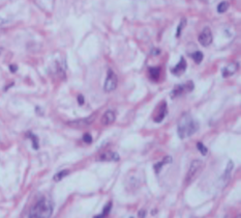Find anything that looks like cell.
<instances>
[{"label": "cell", "mask_w": 241, "mask_h": 218, "mask_svg": "<svg viewBox=\"0 0 241 218\" xmlns=\"http://www.w3.org/2000/svg\"><path fill=\"white\" fill-rule=\"evenodd\" d=\"M119 159H120L119 155L115 153V152H111V151L104 152V153H101L97 157L98 161H118Z\"/></svg>", "instance_id": "obj_9"}, {"label": "cell", "mask_w": 241, "mask_h": 218, "mask_svg": "<svg viewBox=\"0 0 241 218\" xmlns=\"http://www.w3.org/2000/svg\"><path fill=\"white\" fill-rule=\"evenodd\" d=\"M69 173L68 170H61V172H59L58 173H56L55 176H54V181L58 182V181H61V180L64 178V177H66Z\"/></svg>", "instance_id": "obj_17"}, {"label": "cell", "mask_w": 241, "mask_h": 218, "mask_svg": "<svg viewBox=\"0 0 241 218\" xmlns=\"http://www.w3.org/2000/svg\"><path fill=\"white\" fill-rule=\"evenodd\" d=\"M233 167H234L233 162H232V161H229V163H228V165H227V168H226V170H225L224 177H223L224 179H225V177H226V176H227V178L230 176V173H231V172H232Z\"/></svg>", "instance_id": "obj_19"}, {"label": "cell", "mask_w": 241, "mask_h": 218, "mask_svg": "<svg viewBox=\"0 0 241 218\" xmlns=\"http://www.w3.org/2000/svg\"><path fill=\"white\" fill-rule=\"evenodd\" d=\"M199 130V123L191 114H183L177 126V133L181 139L191 137Z\"/></svg>", "instance_id": "obj_1"}, {"label": "cell", "mask_w": 241, "mask_h": 218, "mask_svg": "<svg viewBox=\"0 0 241 218\" xmlns=\"http://www.w3.org/2000/svg\"><path fill=\"white\" fill-rule=\"evenodd\" d=\"M29 137L31 138V140H32V147H33V148L37 150V148H39V140H37V137L35 136V135H33V134H29Z\"/></svg>", "instance_id": "obj_20"}, {"label": "cell", "mask_w": 241, "mask_h": 218, "mask_svg": "<svg viewBox=\"0 0 241 218\" xmlns=\"http://www.w3.org/2000/svg\"><path fill=\"white\" fill-rule=\"evenodd\" d=\"M149 75H150V78L152 79V80H157V79L160 78V68L149 69Z\"/></svg>", "instance_id": "obj_15"}, {"label": "cell", "mask_w": 241, "mask_h": 218, "mask_svg": "<svg viewBox=\"0 0 241 218\" xmlns=\"http://www.w3.org/2000/svg\"><path fill=\"white\" fill-rule=\"evenodd\" d=\"M228 8H229V3L227 1H221L217 6V12H220V14H223V12L228 11Z\"/></svg>", "instance_id": "obj_16"}, {"label": "cell", "mask_w": 241, "mask_h": 218, "mask_svg": "<svg viewBox=\"0 0 241 218\" xmlns=\"http://www.w3.org/2000/svg\"><path fill=\"white\" fill-rule=\"evenodd\" d=\"M167 113H168L167 103L165 102V101H163V102L157 106V108L155 109L154 114H153V121L155 123H160L165 118H166Z\"/></svg>", "instance_id": "obj_7"}, {"label": "cell", "mask_w": 241, "mask_h": 218, "mask_svg": "<svg viewBox=\"0 0 241 218\" xmlns=\"http://www.w3.org/2000/svg\"><path fill=\"white\" fill-rule=\"evenodd\" d=\"M117 85H118V78H117L116 74L112 70L108 71V75L104 81V90L106 93H111V91L115 90Z\"/></svg>", "instance_id": "obj_5"}, {"label": "cell", "mask_w": 241, "mask_h": 218, "mask_svg": "<svg viewBox=\"0 0 241 218\" xmlns=\"http://www.w3.org/2000/svg\"><path fill=\"white\" fill-rule=\"evenodd\" d=\"M199 43L204 47H208L211 45L212 33H211V30L209 27H205L204 29H203L201 34L199 36Z\"/></svg>", "instance_id": "obj_8"}, {"label": "cell", "mask_w": 241, "mask_h": 218, "mask_svg": "<svg viewBox=\"0 0 241 218\" xmlns=\"http://www.w3.org/2000/svg\"><path fill=\"white\" fill-rule=\"evenodd\" d=\"M193 87H195V85H193L192 81H188L186 83L179 84L174 87V90H172V93H171V97H172V99H175V98L182 96V94H184L191 93V91L193 90Z\"/></svg>", "instance_id": "obj_4"}, {"label": "cell", "mask_w": 241, "mask_h": 218, "mask_svg": "<svg viewBox=\"0 0 241 218\" xmlns=\"http://www.w3.org/2000/svg\"><path fill=\"white\" fill-rule=\"evenodd\" d=\"M115 119H116L115 112L112 111V110H107L104 113L103 118H101V124L104 126H109L111 124H113L115 122Z\"/></svg>", "instance_id": "obj_10"}, {"label": "cell", "mask_w": 241, "mask_h": 218, "mask_svg": "<svg viewBox=\"0 0 241 218\" xmlns=\"http://www.w3.org/2000/svg\"><path fill=\"white\" fill-rule=\"evenodd\" d=\"M53 213V204L48 198L43 197L30 210L29 218H50Z\"/></svg>", "instance_id": "obj_2"}, {"label": "cell", "mask_w": 241, "mask_h": 218, "mask_svg": "<svg viewBox=\"0 0 241 218\" xmlns=\"http://www.w3.org/2000/svg\"><path fill=\"white\" fill-rule=\"evenodd\" d=\"M192 57L193 58V61H195L197 64H200V62L203 61V53L200 51H197L193 53V54H192Z\"/></svg>", "instance_id": "obj_18"}, {"label": "cell", "mask_w": 241, "mask_h": 218, "mask_svg": "<svg viewBox=\"0 0 241 218\" xmlns=\"http://www.w3.org/2000/svg\"><path fill=\"white\" fill-rule=\"evenodd\" d=\"M185 70H186V61L184 58L181 57L180 58V61L178 62V65L172 69V73H173V75L180 76L185 72Z\"/></svg>", "instance_id": "obj_12"}, {"label": "cell", "mask_w": 241, "mask_h": 218, "mask_svg": "<svg viewBox=\"0 0 241 218\" xmlns=\"http://www.w3.org/2000/svg\"><path fill=\"white\" fill-rule=\"evenodd\" d=\"M83 140H84V143H92V137H91V135L88 134V133L84 134Z\"/></svg>", "instance_id": "obj_22"}, {"label": "cell", "mask_w": 241, "mask_h": 218, "mask_svg": "<svg viewBox=\"0 0 241 218\" xmlns=\"http://www.w3.org/2000/svg\"><path fill=\"white\" fill-rule=\"evenodd\" d=\"M197 147H198V150L201 152V153L203 154V155H206L207 154V148H205V145L203 144V143H197Z\"/></svg>", "instance_id": "obj_21"}, {"label": "cell", "mask_w": 241, "mask_h": 218, "mask_svg": "<svg viewBox=\"0 0 241 218\" xmlns=\"http://www.w3.org/2000/svg\"><path fill=\"white\" fill-rule=\"evenodd\" d=\"M237 69H238V65H237V64H234V62L227 65V67H225V68L223 69V71H221L223 77L227 78V77H230V76L234 75V74L236 73Z\"/></svg>", "instance_id": "obj_11"}, {"label": "cell", "mask_w": 241, "mask_h": 218, "mask_svg": "<svg viewBox=\"0 0 241 218\" xmlns=\"http://www.w3.org/2000/svg\"><path fill=\"white\" fill-rule=\"evenodd\" d=\"M203 167V162L201 160H193L189 165L188 175H186V184L192 183L197 177L199 176V173L201 172Z\"/></svg>", "instance_id": "obj_3"}, {"label": "cell", "mask_w": 241, "mask_h": 218, "mask_svg": "<svg viewBox=\"0 0 241 218\" xmlns=\"http://www.w3.org/2000/svg\"></svg>", "instance_id": "obj_25"}, {"label": "cell", "mask_w": 241, "mask_h": 218, "mask_svg": "<svg viewBox=\"0 0 241 218\" xmlns=\"http://www.w3.org/2000/svg\"><path fill=\"white\" fill-rule=\"evenodd\" d=\"M78 101H79V103H80V105H82V104L84 103V98H83V96H79L78 97Z\"/></svg>", "instance_id": "obj_23"}, {"label": "cell", "mask_w": 241, "mask_h": 218, "mask_svg": "<svg viewBox=\"0 0 241 218\" xmlns=\"http://www.w3.org/2000/svg\"><path fill=\"white\" fill-rule=\"evenodd\" d=\"M95 119V114H91L88 118H84V119H75V121L72 122H67V125L71 126L72 128H86L88 126H90Z\"/></svg>", "instance_id": "obj_6"}, {"label": "cell", "mask_w": 241, "mask_h": 218, "mask_svg": "<svg viewBox=\"0 0 241 218\" xmlns=\"http://www.w3.org/2000/svg\"><path fill=\"white\" fill-rule=\"evenodd\" d=\"M111 209H112V201H109V203L104 206L103 212H101L100 215L95 216L94 218H106V217H108V215H109L110 212H111Z\"/></svg>", "instance_id": "obj_14"}, {"label": "cell", "mask_w": 241, "mask_h": 218, "mask_svg": "<svg viewBox=\"0 0 241 218\" xmlns=\"http://www.w3.org/2000/svg\"><path fill=\"white\" fill-rule=\"evenodd\" d=\"M172 162V158H171L170 156H166L164 158L163 161H160V162H158L156 164H154V169H155V172L158 173L161 170V168H163V166L165 165V164H168V163H171Z\"/></svg>", "instance_id": "obj_13"}, {"label": "cell", "mask_w": 241, "mask_h": 218, "mask_svg": "<svg viewBox=\"0 0 241 218\" xmlns=\"http://www.w3.org/2000/svg\"><path fill=\"white\" fill-rule=\"evenodd\" d=\"M145 215H146V212H145L144 210H141L140 212H139V217H140V218L145 217Z\"/></svg>", "instance_id": "obj_24"}]
</instances>
